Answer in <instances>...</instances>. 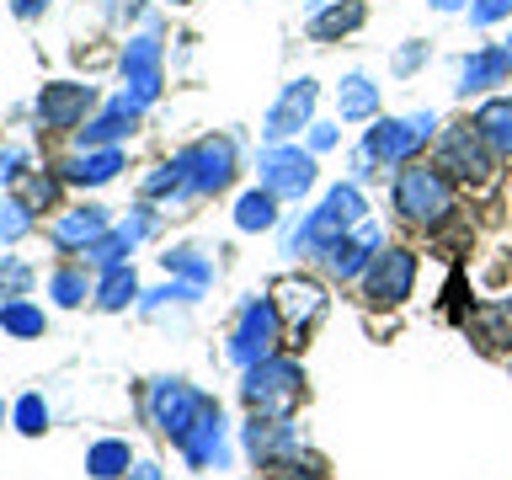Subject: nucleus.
Listing matches in <instances>:
<instances>
[{"label":"nucleus","mask_w":512,"mask_h":480,"mask_svg":"<svg viewBox=\"0 0 512 480\" xmlns=\"http://www.w3.org/2000/svg\"><path fill=\"white\" fill-rule=\"evenodd\" d=\"M363 224V198H358V187H331L326 192V203L315 208L310 219L299 224L294 235H288V246L294 251H326V246H336L347 230H358Z\"/></svg>","instance_id":"nucleus-1"},{"label":"nucleus","mask_w":512,"mask_h":480,"mask_svg":"<svg viewBox=\"0 0 512 480\" xmlns=\"http://www.w3.org/2000/svg\"><path fill=\"white\" fill-rule=\"evenodd\" d=\"M395 208L411 224H443L448 214H454V192H448L443 171L406 166V171H400V182H395Z\"/></svg>","instance_id":"nucleus-2"},{"label":"nucleus","mask_w":512,"mask_h":480,"mask_svg":"<svg viewBox=\"0 0 512 480\" xmlns=\"http://www.w3.org/2000/svg\"><path fill=\"white\" fill-rule=\"evenodd\" d=\"M208 406H214V400H203L198 390H187L182 379H155V384H150V395H144V416H150V422L166 432L171 443H182V438H187V427L198 422Z\"/></svg>","instance_id":"nucleus-3"},{"label":"nucleus","mask_w":512,"mask_h":480,"mask_svg":"<svg viewBox=\"0 0 512 480\" xmlns=\"http://www.w3.org/2000/svg\"><path fill=\"white\" fill-rule=\"evenodd\" d=\"M299 384H304L299 363H288V358H262V363L246 368V384H240V395H246L251 411L283 416V411L299 400Z\"/></svg>","instance_id":"nucleus-4"},{"label":"nucleus","mask_w":512,"mask_h":480,"mask_svg":"<svg viewBox=\"0 0 512 480\" xmlns=\"http://www.w3.org/2000/svg\"><path fill=\"white\" fill-rule=\"evenodd\" d=\"M176 171H182V187H192V192H224L235 176V144L230 139H198L192 150L176 155Z\"/></svg>","instance_id":"nucleus-5"},{"label":"nucleus","mask_w":512,"mask_h":480,"mask_svg":"<svg viewBox=\"0 0 512 480\" xmlns=\"http://www.w3.org/2000/svg\"><path fill=\"white\" fill-rule=\"evenodd\" d=\"M432 112H416V118H384L368 128V144H363V155L368 160H384V166H395V160H411L416 150L427 144L432 134Z\"/></svg>","instance_id":"nucleus-6"},{"label":"nucleus","mask_w":512,"mask_h":480,"mask_svg":"<svg viewBox=\"0 0 512 480\" xmlns=\"http://www.w3.org/2000/svg\"><path fill=\"white\" fill-rule=\"evenodd\" d=\"M278 326H283V315H278V304H272V299L246 304V310H240V326H235V336H230V358L246 363V368L262 363V358H272Z\"/></svg>","instance_id":"nucleus-7"},{"label":"nucleus","mask_w":512,"mask_h":480,"mask_svg":"<svg viewBox=\"0 0 512 480\" xmlns=\"http://www.w3.org/2000/svg\"><path fill=\"white\" fill-rule=\"evenodd\" d=\"M256 171H262V187L272 192V198H304V192L315 187V160L299 155V150H288V144L262 150Z\"/></svg>","instance_id":"nucleus-8"},{"label":"nucleus","mask_w":512,"mask_h":480,"mask_svg":"<svg viewBox=\"0 0 512 480\" xmlns=\"http://www.w3.org/2000/svg\"><path fill=\"white\" fill-rule=\"evenodd\" d=\"M123 96L134 107H150L155 96H160V38L155 32H139L134 43H128V54H123Z\"/></svg>","instance_id":"nucleus-9"},{"label":"nucleus","mask_w":512,"mask_h":480,"mask_svg":"<svg viewBox=\"0 0 512 480\" xmlns=\"http://www.w3.org/2000/svg\"><path fill=\"white\" fill-rule=\"evenodd\" d=\"M411 283H416V256L411 251H379L374 262H368V278H363L374 304H406Z\"/></svg>","instance_id":"nucleus-10"},{"label":"nucleus","mask_w":512,"mask_h":480,"mask_svg":"<svg viewBox=\"0 0 512 480\" xmlns=\"http://www.w3.org/2000/svg\"><path fill=\"white\" fill-rule=\"evenodd\" d=\"M438 171H454L459 182H486L491 176V155H486V139L475 128H448L443 134V160Z\"/></svg>","instance_id":"nucleus-11"},{"label":"nucleus","mask_w":512,"mask_h":480,"mask_svg":"<svg viewBox=\"0 0 512 480\" xmlns=\"http://www.w3.org/2000/svg\"><path fill=\"white\" fill-rule=\"evenodd\" d=\"M91 107H96V91L91 86L59 80V86H43V96H38V123L43 128H75Z\"/></svg>","instance_id":"nucleus-12"},{"label":"nucleus","mask_w":512,"mask_h":480,"mask_svg":"<svg viewBox=\"0 0 512 480\" xmlns=\"http://www.w3.org/2000/svg\"><path fill=\"white\" fill-rule=\"evenodd\" d=\"M272 304H278V315L294 331H310L315 320L326 315V294H320V283H310V278H283L272 288Z\"/></svg>","instance_id":"nucleus-13"},{"label":"nucleus","mask_w":512,"mask_h":480,"mask_svg":"<svg viewBox=\"0 0 512 480\" xmlns=\"http://www.w3.org/2000/svg\"><path fill=\"white\" fill-rule=\"evenodd\" d=\"M310 112H315V80H294V86L278 96V107L267 112V128H262V134H267V139L299 134V123H310Z\"/></svg>","instance_id":"nucleus-14"},{"label":"nucleus","mask_w":512,"mask_h":480,"mask_svg":"<svg viewBox=\"0 0 512 480\" xmlns=\"http://www.w3.org/2000/svg\"><path fill=\"white\" fill-rule=\"evenodd\" d=\"M374 251H379V230H374V224H358V230H352L347 240H336V246H326L320 256H326L331 278H342V283H347V278H358L363 262H368Z\"/></svg>","instance_id":"nucleus-15"},{"label":"nucleus","mask_w":512,"mask_h":480,"mask_svg":"<svg viewBox=\"0 0 512 480\" xmlns=\"http://www.w3.org/2000/svg\"><path fill=\"white\" fill-rule=\"evenodd\" d=\"M150 224H155V219H150V214H144V208H139V214H134V219H123V224H118V230H112V235L91 240V246H86V262H96V267H123V256L134 251L144 235H150Z\"/></svg>","instance_id":"nucleus-16"},{"label":"nucleus","mask_w":512,"mask_h":480,"mask_svg":"<svg viewBox=\"0 0 512 480\" xmlns=\"http://www.w3.org/2000/svg\"><path fill=\"white\" fill-rule=\"evenodd\" d=\"M187 454V464H198V470H208V464H224V427H219V406H208L198 422L187 427V438L176 443Z\"/></svg>","instance_id":"nucleus-17"},{"label":"nucleus","mask_w":512,"mask_h":480,"mask_svg":"<svg viewBox=\"0 0 512 480\" xmlns=\"http://www.w3.org/2000/svg\"><path fill=\"white\" fill-rule=\"evenodd\" d=\"M134 123H139V107L128 102V96H118V102H112L102 118L80 128V150H102V144H118V139L134 134Z\"/></svg>","instance_id":"nucleus-18"},{"label":"nucleus","mask_w":512,"mask_h":480,"mask_svg":"<svg viewBox=\"0 0 512 480\" xmlns=\"http://www.w3.org/2000/svg\"><path fill=\"white\" fill-rule=\"evenodd\" d=\"M64 182H80V187H102L123 171V155L118 150H80L75 160H64Z\"/></svg>","instance_id":"nucleus-19"},{"label":"nucleus","mask_w":512,"mask_h":480,"mask_svg":"<svg viewBox=\"0 0 512 480\" xmlns=\"http://www.w3.org/2000/svg\"><path fill=\"white\" fill-rule=\"evenodd\" d=\"M102 235H107L102 208H75V214H64L54 224V246H64V251H86L91 240H102Z\"/></svg>","instance_id":"nucleus-20"},{"label":"nucleus","mask_w":512,"mask_h":480,"mask_svg":"<svg viewBox=\"0 0 512 480\" xmlns=\"http://www.w3.org/2000/svg\"><path fill=\"white\" fill-rule=\"evenodd\" d=\"M246 448H251L262 464H278V459H288V454L299 448V438H294V427L278 416V422H251V427H246Z\"/></svg>","instance_id":"nucleus-21"},{"label":"nucleus","mask_w":512,"mask_h":480,"mask_svg":"<svg viewBox=\"0 0 512 480\" xmlns=\"http://www.w3.org/2000/svg\"><path fill=\"white\" fill-rule=\"evenodd\" d=\"M507 75H512V54H507V48H480V54L464 59V70H459L464 86H459V91H486V86H502Z\"/></svg>","instance_id":"nucleus-22"},{"label":"nucleus","mask_w":512,"mask_h":480,"mask_svg":"<svg viewBox=\"0 0 512 480\" xmlns=\"http://www.w3.org/2000/svg\"><path fill=\"white\" fill-rule=\"evenodd\" d=\"M475 134L486 139L491 155H512V102L507 96H496V102L475 112Z\"/></svg>","instance_id":"nucleus-23"},{"label":"nucleus","mask_w":512,"mask_h":480,"mask_svg":"<svg viewBox=\"0 0 512 480\" xmlns=\"http://www.w3.org/2000/svg\"><path fill=\"white\" fill-rule=\"evenodd\" d=\"M134 294H139V278H134V267L123 262V267H107L102 288H96V304H102V310H128Z\"/></svg>","instance_id":"nucleus-24"},{"label":"nucleus","mask_w":512,"mask_h":480,"mask_svg":"<svg viewBox=\"0 0 512 480\" xmlns=\"http://www.w3.org/2000/svg\"><path fill=\"white\" fill-rule=\"evenodd\" d=\"M128 464H134V454H128V443H118V438L96 443L91 454H86V470L96 480H118V475H128Z\"/></svg>","instance_id":"nucleus-25"},{"label":"nucleus","mask_w":512,"mask_h":480,"mask_svg":"<svg viewBox=\"0 0 512 480\" xmlns=\"http://www.w3.org/2000/svg\"><path fill=\"white\" fill-rule=\"evenodd\" d=\"M336 107H342V118H368V112L379 107V91L368 75H347L342 91H336Z\"/></svg>","instance_id":"nucleus-26"},{"label":"nucleus","mask_w":512,"mask_h":480,"mask_svg":"<svg viewBox=\"0 0 512 480\" xmlns=\"http://www.w3.org/2000/svg\"><path fill=\"white\" fill-rule=\"evenodd\" d=\"M272 219H278V208H272V192H246V198L235 203V224L240 230H272Z\"/></svg>","instance_id":"nucleus-27"},{"label":"nucleus","mask_w":512,"mask_h":480,"mask_svg":"<svg viewBox=\"0 0 512 480\" xmlns=\"http://www.w3.org/2000/svg\"><path fill=\"white\" fill-rule=\"evenodd\" d=\"M0 326H6L11 336H43V310L27 299H6L0 304Z\"/></svg>","instance_id":"nucleus-28"},{"label":"nucleus","mask_w":512,"mask_h":480,"mask_svg":"<svg viewBox=\"0 0 512 480\" xmlns=\"http://www.w3.org/2000/svg\"><path fill=\"white\" fill-rule=\"evenodd\" d=\"M358 22H363V6H358V0H347V6L320 11L315 22H310V32H315V38H342V32H352Z\"/></svg>","instance_id":"nucleus-29"},{"label":"nucleus","mask_w":512,"mask_h":480,"mask_svg":"<svg viewBox=\"0 0 512 480\" xmlns=\"http://www.w3.org/2000/svg\"><path fill=\"white\" fill-rule=\"evenodd\" d=\"M166 272H182V283L208 288V278H214V262H203V251L182 246V251H166Z\"/></svg>","instance_id":"nucleus-30"},{"label":"nucleus","mask_w":512,"mask_h":480,"mask_svg":"<svg viewBox=\"0 0 512 480\" xmlns=\"http://www.w3.org/2000/svg\"><path fill=\"white\" fill-rule=\"evenodd\" d=\"M475 331L486 336L491 347H507V342H512V304H496V310L475 315Z\"/></svg>","instance_id":"nucleus-31"},{"label":"nucleus","mask_w":512,"mask_h":480,"mask_svg":"<svg viewBox=\"0 0 512 480\" xmlns=\"http://www.w3.org/2000/svg\"><path fill=\"white\" fill-rule=\"evenodd\" d=\"M16 427H22L27 438H38V432L48 427V406H43V395H22V400H16Z\"/></svg>","instance_id":"nucleus-32"},{"label":"nucleus","mask_w":512,"mask_h":480,"mask_svg":"<svg viewBox=\"0 0 512 480\" xmlns=\"http://www.w3.org/2000/svg\"><path fill=\"white\" fill-rule=\"evenodd\" d=\"M59 198V182H54V176H22V198H16V203H22V208H48V203H54Z\"/></svg>","instance_id":"nucleus-33"},{"label":"nucleus","mask_w":512,"mask_h":480,"mask_svg":"<svg viewBox=\"0 0 512 480\" xmlns=\"http://www.w3.org/2000/svg\"><path fill=\"white\" fill-rule=\"evenodd\" d=\"M27 283H32V267L16 262V256H6V262H0V299H16Z\"/></svg>","instance_id":"nucleus-34"},{"label":"nucleus","mask_w":512,"mask_h":480,"mask_svg":"<svg viewBox=\"0 0 512 480\" xmlns=\"http://www.w3.org/2000/svg\"><path fill=\"white\" fill-rule=\"evenodd\" d=\"M27 230H32L27 208L22 203H0V240H22Z\"/></svg>","instance_id":"nucleus-35"},{"label":"nucleus","mask_w":512,"mask_h":480,"mask_svg":"<svg viewBox=\"0 0 512 480\" xmlns=\"http://www.w3.org/2000/svg\"><path fill=\"white\" fill-rule=\"evenodd\" d=\"M48 294H54L59 304H80V299H86V278H80V272H54Z\"/></svg>","instance_id":"nucleus-36"},{"label":"nucleus","mask_w":512,"mask_h":480,"mask_svg":"<svg viewBox=\"0 0 512 480\" xmlns=\"http://www.w3.org/2000/svg\"><path fill=\"white\" fill-rule=\"evenodd\" d=\"M507 11H512V0H475V6H470V22L486 27V22H502Z\"/></svg>","instance_id":"nucleus-37"},{"label":"nucleus","mask_w":512,"mask_h":480,"mask_svg":"<svg viewBox=\"0 0 512 480\" xmlns=\"http://www.w3.org/2000/svg\"><path fill=\"white\" fill-rule=\"evenodd\" d=\"M176 187H182V171H176V160H171V166H160L150 182H144V192H150V198H160V192H176Z\"/></svg>","instance_id":"nucleus-38"},{"label":"nucleus","mask_w":512,"mask_h":480,"mask_svg":"<svg viewBox=\"0 0 512 480\" xmlns=\"http://www.w3.org/2000/svg\"><path fill=\"white\" fill-rule=\"evenodd\" d=\"M310 144H315V150H331V144H336V128H331V123H315Z\"/></svg>","instance_id":"nucleus-39"},{"label":"nucleus","mask_w":512,"mask_h":480,"mask_svg":"<svg viewBox=\"0 0 512 480\" xmlns=\"http://www.w3.org/2000/svg\"><path fill=\"white\" fill-rule=\"evenodd\" d=\"M43 6H48V0H11V11H16V16H38Z\"/></svg>","instance_id":"nucleus-40"},{"label":"nucleus","mask_w":512,"mask_h":480,"mask_svg":"<svg viewBox=\"0 0 512 480\" xmlns=\"http://www.w3.org/2000/svg\"><path fill=\"white\" fill-rule=\"evenodd\" d=\"M128 480H160V470H155V464H134V470H128Z\"/></svg>","instance_id":"nucleus-41"},{"label":"nucleus","mask_w":512,"mask_h":480,"mask_svg":"<svg viewBox=\"0 0 512 480\" xmlns=\"http://www.w3.org/2000/svg\"><path fill=\"white\" fill-rule=\"evenodd\" d=\"M427 6H438V11H459V6H470V0H427Z\"/></svg>","instance_id":"nucleus-42"},{"label":"nucleus","mask_w":512,"mask_h":480,"mask_svg":"<svg viewBox=\"0 0 512 480\" xmlns=\"http://www.w3.org/2000/svg\"><path fill=\"white\" fill-rule=\"evenodd\" d=\"M272 480H315V475H288V464H278V475Z\"/></svg>","instance_id":"nucleus-43"},{"label":"nucleus","mask_w":512,"mask_h":480,"mask_svg":"<svg viewBox=\"0 0 512 480\" xmlns=\"http://www.w3.org/2000/svg\"><path fill=\"white\" fill-rule=\"evenodd\" d=\"M11 166H16V155H0V182L11 176Z\"/></svg>","instance_id":"nucleus-44"},{"label":"nucleus","mask_w":512,"mask_h":480,"mask_svg":"<svg viewBox=\"0 0 512 480\" xmlns=\"http://www.w3.org/2000/svg\"><path fill=\"white\" fill-rule=\"evenodd\" d=\"M502 48H507V54H512V38H507V43H502Z\"/></svg>","instance_id":"nucleus-45"},{"label":"nucleus","mask_w":512,"mask_h":480,"mask_svg":"<svg viewBox=\"0 0 512 480\" xmlns=\"http://www.w3.org/2000/svg\"><path fill=\"white\" fill-rule=\"evenodd\" d=\"M171 6H187V0H171Z\"/></svg>","instance_id":"nucleus-46"}]
</instances>
